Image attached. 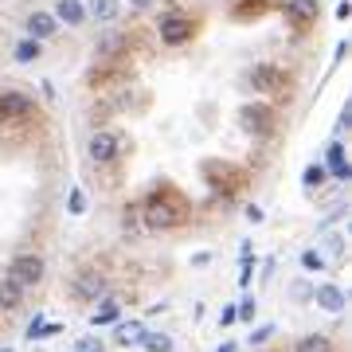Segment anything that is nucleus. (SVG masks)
Returning <instances> with one entry per match:
<instances>
[{
	"label": "nucleus",
	"instance_id": "1",
	"mask_svg": "<svg viewBox=\"0 0 352 352\" xmlns=\"http://www.w3.org/2000/svg\"><path fill=\"white\" fill-rule=\"evenodd\" d=\"M141 208V223L149 227V231H173L188 219V196L173 184H157V188L138 204Z\"/></svg>",
	"mask_w": 352,
	"mask_h": 352
},
{
	"label": "nucleus",
	"instance_id": "2",
	"mask_svg": "<svg viewBox=\"0 0 352 352\" xmlns=\"http://www.w3.org/2000/svg\"><path fill=\"white\" fill-rule=\"evenodd\" d=\"M204 180L219 196H239L247 188V173L239 164H227V161H204Z\"/></svg>",
	"mask_w": 352,
	"mask_h": 352
},
{
	"label": "nucleus",
	"instance_id": "3",
	"mask_svg": "<svg viewBox=\"0 0 352 352\" xmlns=\"http://www.w3.org/2000/svg\"><path fill=\"white\" fill-rule=\"evenodd\" d=\"M87 153L94 164H113V161H122V153H126V138L113 133V129H98V133H90Z\"/></svg>",
	"mask_w": 352,
	"mask_h": 352
},
{
	"label": "nucleus",
	"instance_id": "4",
	"mask_svg": "<svg viewBox=\"0 0 352 352\" xmlns=\"http://www.w3.org/2000/svg\"><path fill=\"white\" fill-rule=\"evenodd\" d=\"M36 113V98L24 90H0V126H16Z\"/></svg>",
	"mask_w": 352,
	"mask_h": 352
},
{
	"label": "nucleus",
	"instance_id": "5",
	"mask_svg": "<svg viewBox=\"0 0 352 352\" xmlns=\"http://www.w3.org/2000/svg\"><path fill=\"white\" fill-rule=\"evenodd\" d=\"M274 110H270V106H266V102H247V106H243L239 110V126L247 129V133H251V138H270V133H274Z\"/></svg>",
	"mask_w": 352,
	"mask_h": 352
},
{
	"label": "nucleus",
	"instance_id": "6",
	"mask_svg": "<svg viewBox=\"0 0 352 352\" xmlns=\"http://www.w3.org/2000/svg\"><path fill=\"white\" fill-rule=\"evenodd\" d=\"M251 87L258 90V94H270V98H282L289 90V75L282 71V67H274V63H258L251 71Z\"/></svg>",
	"mask_w": 352,
	"mask_h": 352
},
{
	"label": "nucleus",
	"instance_id": "7",
	"mask_svg": "<svg viewBox=\"0 0 352 352\" xmlns=\"http://www.w3.org/2000/svg\"><path fill=\"white\" fill-rule=\"evenodd\" d=\"M157 32H161V43L180 47V43H188V39L196 36V20H192V16H184V12H168V16H161Z\"/></svg>",
	"mask_w": 352,
	"mask_h": 352
},
{
	"label": "nucleus",
	"instance_id": "8",
	"mask_svg": "<svg viewBox=\"0 0 352 352\" xmlns=\"http://www.w3.org/2000/svg\"><path fill=\"white\" fill-rule=\"evenodd\" d=\"M282 16L294 32H309L321 16V4L317 0H282Z\"/></svg>",
	"mask_w": 352,
	"mask_h": 352
},
{
	"label": "nucleus",
	"instance_id": "9",
	"mask_svg": "<svg viewBox=\"0 0 352 352\" xmlns=\"http://www.w3.org/2000/svg\"><path fill=\"white\" fill-rule=\"evenodd\" d=\"M8 278L20 282L24 289L39 286V282H43V258H39V254H16L12 263H8Z\"/></svg>",
	"mask_w": 352,
	"mask_h": 352
},
{
	"label": "nucleus",
	"instance_id": "10",
	"mask_svg": "<svg viewBox=\"0 0 352 352\" xmlns=\"http://www.w3.org/2000/svg\"><path fill=\"white\" fill-rule=\"evenodd\" d=\"M314 302L325 309V314H344V305H349V298H344V289L333 286V282H325V286L314 289Z\"/></svg>",
	"mask_w": 352,
	"mask_h": 352
},
{
	"label": "nucleus",
	"instance_id": "11",
	"mask_svg": "<svg viewBox=\"0 0 352 352\" xmlns=\"http://www.w3.org/2000/svg\"><path fill=\"white\" fill-rule=\"evenodd\" d=\"M325 173H333L337 180H349V153H344V145H340V141H333V145H329Z\"/></svg>",
	"mask_w": 352,
	"mask_h": 352
},
{
	"label": "nucleus",
	"instance_id": "12",
	"mask_svg": "<svg viewBox=\"0 0 352 352\" xmlns=\"http://www.w3.org/2000/svg\"><path fill=\"white\" fill-rule=\"evenodd\" d=\"M102 294H106V278L102 274H82L75 282V298H82V302H94Z\"/></svg>",
	"mask_w": 352,
	"mask_h": 352
},
{
	"label": "nucleus",
	"instance_id": "13",
	"mask_svg": "<svg viewBox=\"0 0 352 352\" xmlns=\"http://www.w3.org/2000/svg\"><path fill=\"white\" fill-rule=\"evenodd\" d=\"M28 36L39 39V43L51 39V36H55V16H51V12H32V16H28Z\"/></svg>",
	"mask_w": 352,
	"mask_h": 352
},
{
	"label": "nucleus",
	"instance_id": "14",
	"mask_svg": "<svg viewBox=\"0 0 352 352\" xmlns=\"http://www.w3.org/2000/svg\"><path fill=\"white\" fill-rule=\"evenodd\" d=\"M55 20H63V24L78 28L82 20H87V8H82V0H59V4H55Z\"/></svg>",
	"mask_w": 352,
	"mask_h": 352
},
{
	"label": "nucleus",
	"instance_id": "15",
	"mask_svg": "<svg viewBox=\"0 0 352 352\" xmlns=\"http://www.w3.org/2000/svg\"><path fill=\"white\" fill-rule=\"evenodd\" d=\"M118 317H122V305L113 302V298H102L98 309L90 314V325L98 329V325H118Z\"/></svg>",
	"mask_w": 352,
	"mask_h": 352
},
{
	"label": "nucleus",
	"instance_id": "16",
	"mask_svg": "<svg viewBox=\"0 0 352 352\" xmlns=\"http://www.w3.org/2000/svg\"><path fill=\"white\" fill-rule=\"evenodd\" d=\"M20 302H24V286L4 274V278H0V309H16Z\"/></svg>",
	"mask_w": 352,
	"mask_h": 352
},
{
	"label": "nucleus",
	"instance_id": "17",
	"mask_svg": "<svg viewBox=\"0 0 352 352\" xmlns=\"http://www.w3.org/2000/svg\"><path fill=\"white\" fill-rule=\"evenodd\" d=\"M98 24H113L118 20V12H122V4L118 0H90V8H87Z\"/></svg>",
	"mask_w": 352,
	"mask_h": 352
},
{
	"label": "nucleus",
	"instance_id": "18",
	"mask_svg": "<svg viewBox=\"0 0 352 352\" xmlns=\"http://www.w3.org/2000/svg\"><path fill=\"white\" fill-rule=\"evenodd\" d=\"M138 344L145 352H173V337H168V333H141Z\"/></svg>",
	"mask_w": 352,
	"mask_h": 352
},
{
	"label": "nucleus",
	"instance_id": "19",
	"mask_svg": "<svg viewBox=\"0 0 352 352\" xmlns=\"http://www.w3.org/2000/svg\"><path fill=\"white\" fill-rule=\"evenodd\" d=\"M39 51H43V47H39V39H32V36L20 39V43H16V63H36Z\"/></svg>",
	"mask_w": 352,
	"mask_h": 352
},
{
	"label": "nucleus",
	"instance_id": "20",
	"mask_svg": "<svg viewBox=\"0 0 352 352\" xmlns=\"http://www.w3.org/2000/svg\"><path fill=\"white\" fill-rule=\"evenodd\" d=\"M266 12V0H239L235 4V20H258Z\"/></svg>",
	"mask_w": 352,
	"mask_h": 352
},
{
	"label": "nucleus",
	"instance_id": "21",
	"mask_svg": "<svg viewBox=\"0 0 352 352\" xmlns=\"http://www.w3.org/2000/svg\"><path fill=\"white\" fill-rule=\"evenodd\" d=\"M294 352H333V344H329V337H321V333H314V337L298 340V349Z\"/></svg>",
	"mask_w": 352,
	"mask_h": 352
},
{
	"label": "nucleus",
	"instance_id": "22",
	"mask_svg": "<svg viewBox=\"0 0 352 352\" xmlns=\"http://www.w3.org/2000/svg\"><path fill=\"white\" fill-rule=\"evenodd\" d=\"M141 333H145V325L141 321H129V325H118V344H138Z\"/></svg>",
	"mask_w": 352,
	"mask_h": 352
},
{
	"label": "nucleus",
	"instance_id": "23",
	"mask_svg": "<svg viewBox=\"0 0 352 352\" xmlns=\"http://www.w3.org/2000/svg\"><path fill=\"white\" fill-rule=\"evenodd\" d=\"M59 329H63V325H55V321H51V325H43V321H39V317H36V321L28 325V333H24V337H28V340H39V337H55Z\"/></svg>",
	"mask_w": 352,
	"mask_h": 352
},
{
	"label": "nucleus",
	"instance_id": "24",
	"mask_svg": "<svg viewBox=\"0 0 352 352\" xmlns=\"http://www.w3.org/2000/svg\"><path fill=\"white\" fill-rule=\"evenodd\" d=\"M325 164H309V168H305V173H302V184H305V188H321V184H325Z\"/></svg>",
	"mask_w": 352,
	"mask_h": 352
},
{
	"label": "nucleus",
	"instance_id": "25",
	"mask_svg": "<svg viewBox=\"0 0 352 352\" xmlns=\"http://www.w3.org/2000/svg\"><path fill=\"white\" fill-rule=\"evenodd\" d=\"M254 314H258V305H254V298H247L243 305H235V321H254Z\"/></svg>",
	"mask_w": 352,
	"mask_h": 352
},
{
	"label": "nucleus",
	"instance_id": "26",
	"mask_svg": "<svg viewBox=\"0 0 352 352\" xmlns=\"http://www.w3.org/2000/svg\"><path fill=\"white\" fill-rule=\"evenodd\" d=\"M67 208H71V215H82V212H87V196L75 188L71 196H67Z\"/></svg>",
	"mask_w": 352,
	"mask_h": 352
},
{
	"label": "nucleus",
	"instance_id": "27",
	"mask_svg": "<svg viewBox=\"0 0 352 352\" xmlns=\"http://www.w3.org/2000/svg\"><path fill=\"white\" fill-rule=\"evenodd\" d=\"M302 266H305V270H321V266H325V258H321V254H314V251H305L302 254Z\"/></svg>",
	"mask_w": 352,
	"mask_h": 352
},
{
	"label": "nucleus",
	"instance_id": "28",
	"mask_svg": "<svg viewBox=\"0 0 352 352\" xmlns=\"http://www.w3.org/2000/svg\"><path fill=\"white\" fill-rule=\"evenodd\" d=\"M270 337H274V325H263V329L251 333V344H263V340H270Z\"/></svg>",
	"mask_w": 352,
	"mask_h": 352
},
{
	"label": "nucleus",
	"instance_id": "29",
	"mask_svg": "<svg viewBox=\"0 0 352 352\" xmlns=\"http://www.w3.org/2000/svg\"><path fill=\"white\" fill-rule=\"evenodd\" d=\"M75 352H102V340H94V337H82L78 340V349Z\"/></svg>",
	"mask_w": 352,
	"mask_h": 352
},
{
	"label": "nucleus",
	"instance_id": "30",
	"mask_svg": "<svg viewBox=\"0 0 352 352\" xmlns=\"http://www.w3.org/2000/svg\"><path fill=\"white\" fill-rule=\"evenodd\" d=\"M329 254H333V258L344 254V239H340V235H329Z\"/></svg>",
	"mask_w": 352,
	"mask_h": 352
},
{
	"label": "nucleus",
	"instance_id": "31",
	"mask_svg": "<svg viewBox=\"0 0 352 352\" xmlns=\"http://www.w3.org/2000/svg\"><path fill=\"white\" fill-rule=\"evenodd\" d=\"M294 298H298V302H305V298H314V289L305 286V282H298V286H294Z\"/></svg>",
	"mask_w": 352,
	"mask_h": 352
},
{
	"label": "nucleus",
	"instance_id": "32",
	"mask_svg": "<svg viewBox=\"0 0 352 352\" xmlns=\"http://www.w3.org/2000/svg\"><path fill=\"white\" fill-rule=\"evenodd\" d=\"M352 126V106H344V110H340V122H337V129H349Z\"/></svg>",
	"mask_w": 352,
	"mask_h": 352
},
{
	"label": "nucleus",
	"instance_id": "33",
	"mask_svg": "<svg viewBox=\"0 0 352 352\" xmlns=\"http://www.w3.org/2000/svg\"><path fill=\"white\" fill-rule=\"evenodd\" d=\"M235 321V305H223V314H219V325H231Z\"/></svg>",
	"mask_w": 352,
	"mask_h": 352
},
{
	"label": "nucleus",
	"instance_id": "34",
	"mask_svg": "<svg viewBox=\"0 0 352 352\" xmlns=\"http://www.w3.org/2000/svg\"><path fill=\"white\" fill-rule=\"evenodd\" d=\"M247 219H251V223H263V208H254L251 204V208H247Z\"/></svg>",
	"mask_w": 352,
	"mask_h": 352
},
{
	"label": "nucleus",
	"instance_id": "35",
	"mask_svg": "<svg viewBox=\"0 0 352 352\" xmlns=\"http://www.w3.org/2000/svg\"><path fill=\"white\" fill-rule=\"evenodd\" d=\"M337 16H340V20H349V16H352V4H349V0H344V4H337Z\"/></svg>",
	"mask_w": 352,
	"mask_h": 352
},
{
	"label": "nucleus",
	"instance_id": "36",
	"mask_svg": "<svg viewBox=\"0 0 352 352\" xmlns=\"http://www.w3.org/2000/svg\"><path fill=\"white\" fill-rule=\"evenodd\" d=\"M219 352H239V349H235V340H223V344H219Z\"/></svg>",
	"mask_w": 352,
	"mask_h": 352
},
{
	"label": "nucleus",
	"instance_id": "37",
	"mask_svg": "<svg viewBox=\"0 0 352 352\" xmlns=\"http://www.w3.org/2000/svg\"><path fill=\"white\" fill-rule=\"evenodd\" d=\"M153 0H129V8H149Z\"/></svg>",
	"mask_w": 352,
	"mask_h": 352
},
{
	"label": "nucleus",
	"instance_id": "38",
	"mask_svg": "<svg viewBox=\"0 0 352 352\" xmlns=\"http://www.w3.org/2000/svg\"><path fill=\"white\" fill-rule=\"evenodd\" d=\"M0 352H12V349H0Z\"/></svg>",
	"mask_w": 352,
	"mask_h": 352
},
{
	"label": "nucleus",
	"instance_id": "39",
	"mask_svg": "<svg viewBox=\"0 0 352 352\" xmlns=\"http://www.w3.org/2000/svg\"><path fill=\"white\" fill-rule=\"evenodd\" d=\"M266 4H274V0H266Z\"/></svg>",
	"mask_w": 352,
	"mask_h": 352
}]
</instances>
